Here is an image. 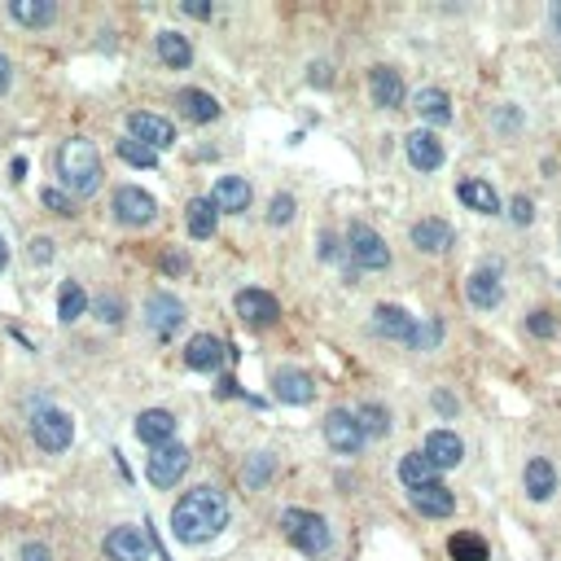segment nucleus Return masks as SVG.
Returning a JSON list of instances; mask_svg holds the SVG:
<instances>
[{
  "instance_id": "nucleus-34",
  "label": "nucleus",
  "mask_w": 561,
  "mask_h": 561,
  "mask_svg": "<svg viewBox=\"0 0 561 561\" xmlns=\"http://www.w3.org/2000/svg\"><path fill=\"white\" fill-rule=\"evenodd\" d=\"M356 421H360L365 439H382V434H391V417H386V408H382V404H360V408H356Z\"/></svg>"
},
{
  "instance_id": "nucleus-26",
  "label": "nucleus",
  "mask_w": 561,
  "mask_h": 561,
  "mask_svg": "<svg viewBox=\"0 0 561 561\" xmlns=\"http://www.w3.org/2000/svg\"><path fill=\"white\" fill-rule=\"evenodd\" d=\"M176 106H180V115L193 119V123H215V119H219V102H215L211 93H202V88H184V93L176 97Z\"/></svg>"
},
{
  "instance_id": "nucleus-29",
  "label": "nucleus",
  "mask_w": 561,
  "mask_h": 561,
  "mask_svg": "<svg viewBox=\"0 0 561 561\" xmlns=\"http://www.w3.org/2000/svg\"><path fill=\"white\" fill-rule=\"evenodd\" d=\"M461 202L469 206V211H478V215H496L500 211V193L487 184V180H461Z\"/></svg>"
},
{
  "instance_id": "nucleus-41",
  "label": "nucleus",
  "mask_w": 561,
  "mask_h": 561,
  "mask_svg": "<svg viewBox=\"0 0 561 561\" xmlns=\"http://www.w3.org/2000/svg\"><path fill=\"white\" fill-rule=\"evenodd\" d=\"M97 317L115 325V321H123V303L119 299H97Z\"/></svg>"
},
{
  "instance_id": "nucleus-8",
  "label": "nucleus",
  "mask_w": 561,
  "mask_h": 561,
  "mask_svg": "<svg viewBox=\"0 0 561 561\" xmlns=\"http://www.w3.org/2000/svg\"><path fill=\"white\" fill-rule=\"evenodd\" d=\"M128 136L132 141H141L145 150H167V145H176V128H171V119H163V115H150V110H136L132 119H128Z\"/></svg>"
},
{
  "instance_id": "nucleus-20",
  "label": "nucleus",
  "mask_w": 561,
  "mask_h": 561,
  "mask_svg": "<svg viewBox=\"0 0 561 561\" xmlns=\"http://www.w3.org/2000/svg\"><path fill=\"white\" fill-rule=\"evenodd\" d=\"M408 237H413V246H417L421 254H443V250H452V241H456L447 219H417Z\"/></svg>"
},
{
  "instance_id": "nucleus-49",
  "label": "nucleus",
  "mask_w": 561,
  "mask_h": 561,
  "mask_svg": "<svg viewBox=\"0 0 561 561\" xmlns=\"http://www.w3.org/2000/svg\"><path fill=\"white\" fill-rule=\"evenodd\" d=\"M434 404H439L443 413H456V404H452V395H434Z\"/></svg>"
},
{
  "instance_id": "nucleus-50",
  "label": "nucleus",
  "mask_w": 561,
  "mask_h": 561,
  "mask_svg": "<svg viewBox=\"0 0 561 561\" xmlns=\"http://www.w3.org/2000/svg\"><path fill=\"white\" fill-rule=\"evenodd\" d=\"M5 263H10V246H5V237H0V272H5Z\"/></svg>"
},
{
  "instance_id": "nucleus-45",
  "label": "nucleus",
  "mask_w": 561,
  "mask_h": 561,
  "mask_svg": "<svg viewBox=\"0 0 561 561\" xmlns=\"http://www.w3.org/2000/svg\"><path fill=\"white\" fill-rule=\"evenodd\" d=\"M312 84H321V88H330L334 84V75H330V67L325 62H312V75H308Z\"/></svg>"
},
{
  "instance_id": "nucleus-47",
  "label": "nucleus",
  "mask_w": 561,
  "mask_h": 561,
  "mask_svg": "<svg viewBox=\"0 0 561 561\" xmlns=\"http://www.w3.org/2000/svg\"><path fill=\"white\" fill-rule=\"evenodd\" d=\"M184 14H193V19H211V5H193V0H189Z\"/></svg>"
},
{
  "instance_id": "nucleus-23",
  "label": "nucleus",
  "mask_w": 561,
  "mask_h": 561,
  "mask_svg": "<svg viewBox=\"0 0 561 561\" xmlns=\"http://www.w3.org/2000/svg\"><path fill=\"white\" fill-rule=\"evenodd\" d=\"M465 295H469V303H474L478 312L500 308V299H504V290H500V272H496V267H478V272L469 276Z\"/></svg>"
},
{
  "instance_id": "nucleus-1",
  "label": "nucleus",
  "mask_w": 561,
  "mask_h": 561,
  "mask_svg": "<svg viewBox=\"0 0 561 561\" xmlns=\"http://www.w3.org/2000/svg\"><path fill=\"white\" fill-rule=\"evenodd\" d=\"M228 526V500L215 487H193L171 509V535L180 544H206Z\"/></svg>"
},
{
  "instance_id": "nucleus-7",
  "label": "nucleus",
  "mask_w": 561,
  "mask_h": 561,
  "mask_svg": "<svg viewBox=\"0 0 561 561\" xmlns=\"http://www.w3.org/2000/svg\"><path fill=\"white\" fill-rule=\"evenodd\" d=\"M154 215H158V202H154L145 189L123 184V189L115 193V219H119V224H128V228H145V224H154Z\"/></svg>"
},
{
  "instance_id": "nucleus-39",
  "label": "nucleus",
  "mask_w": 561,
  "mask_h": 561,
  "mask_svg": "<svg viewBox=\"0 0 561 561\" xmlns=\"http://www.w3.org/2000/svg\"><path fill=\"white\" fill-rule=\"evenodd\" d=\"M45 206H49V211H58V215H75V202H71L62 189H53V184L45 189Z\"/></svg>"
},
{
  "instance_id": "nucleus-3",
  "label": "nucleus",
  "mask_w": 561,
  "mask_h": 561,
  "mask_svg": "<svg viewBox=\"0 0 561 561\" xmlns=\"http://www.w3.org/2000/svg\"><path fill=\"white\" fill-rule=\"evenodd\" d=\"M280 530H286V539L308 557H321L334 544L330 539V522L321 513H308V509H286L280 513Z\"/></svg>"
},
{
  "instance_id": "nucleus-24",
  "label": "nucleus",
  "mask_w": 561,
  "mask_h": 561,
  "mask_svg": "<svg viewBox=\"0 0 561 561\" xmlns=\"http://www.w3.org/2000/svg\"><path fill=\"white\" fill-rule=\"evenodd\" d=\"M522 487H526V496H530L535 504H544V500H552V491H557V469H552V461H544V456H535V461H526V474H522Z\"/></svg>"
},
{
  "instance_id": "nucleus-15",
  "label": "nucleus",
  "mask_w": 561,
  "mask_h": 561,
  "mask_svg": "<svg viewBox=\"0 0 561 561\" xmlns=\"http://www.w3.org/2000/svg\"><path fill=\"white\" fill-rule=\"evenodd\" d=\"M106 557L110 561H150V539L136 526H115L106 535Z\"/></svg>"
},
{
  "instance_id": "nucleus-22",
  "label": "nucleus",
  "mask_w": 561,
  "mask_h": 561,
  "mask_svg": "<svg viewBox=\"0 0 561 561\" xmlns=\"http://www.w3.org/2000/svg\"><path fill=\"white\" fill-rule=\"evenodd\" d=\"M408 500H413V509L421 517H452V509H456V496L443 482H426V487L408 491Z\"/></svg>"
},
{
  "instance_id": "nucleus-38",
  "label": "nucleus",
  "mask_w": 561,
  "mask_h": 561,
  "mask_svg": "<svg viewBox=\"0 0 561 561\" xmlns=\"http://www.w3.org/2000/svg\"><path fill=\"white\" fill-rule=\"evenodd\" d=\"M439 334H443V325H439V321H426V330L417 325V334H413V347H417V351H430V347L439 343Z\"/></svg>"
},
{
  "instance_id": "nucleus-31",
  "label": "nucleus",
  "mask_w": 561,
  "mask_h": 561,
  "mask_svg": "<svg viewBox=\"0 0 561 561\" xmlns=\"http://www.w3.org/2000/svg\"><path fill=\"white\" fill-rule=\"evenodd\" d=\"M84 312H88V295L80 290V280H67L62 295H58V321L71 325V321H80Z\"/></svg>"
},
{
  "instance_id": "nucleus-46",
  "label": "nucleus",
  "mask_w": 561,
  "mask_h": 561,
  "mask_svg": "<svg viewBox=\"0 0 561 561\" xmlns=\"http://www.w3.org/2000/svg\"><path fill=\"white\" fill-rule=\"evenodd\" d=\"M10 80H14V67H10V58H5V53H0V93L10 88Z\"/></svg>"
},
{
  "instance_id": "nucleus-27",
  "label": "nucleus",
  "mask_w": 561,
  "mask_h": 561,
  "mask_svg": "<svg viewBox=\"0 0 561 561\" xmlns=\"http://www.w3.org/2000/svg\"><path fill=\"white\" fill-rule=\"evenodd\" d=\"M10 19L23 27H49L58 19L53 0H10Z\"/></svg>"
},
{
  "instance_id": "nucleus-36",
  "label": "nucleus",
  "mask_w": 561,
  "mask_h": 561,
  "mask_svg": "<svg viewBox=\"0 0 561 561\" xmlns=\"http://www.w3.org/2000/svg\"><path fill=\"white\" fill-rule=\"evenodd\" d=\"M295 219V198L290 193H276L267 206V224H290Z\"/></svg>"
},
{
  "instance_id": "nucleus-28",
  "label": "nucleus",
  "mask_w": 561,
  "mask_h": 561,
  "mask_svg": "<svg viewBox=\"0 0 561 561\" xmlns=\"http://www.w3.org/2000/svg\"><path fill=\"white\" fill-rule=\"evenodd\" d=\"M154 49H158L163 67H171V71H184L193 62V49H189V40L180 32H158L154 36Z\"/></svg>"
},
{
  "instance_id": "nucleus-44",
  "label": "nucleus",
  "mask_w": 561,
  "mask_h": 561,
  "mask_svg": "<svg viewBox=\"0 0 561 561\" xmlns=\"http://www.w3.org/2000/svg\"><path fill=\"white\" fill-rule=\"evenodd\" d=\"M32 259H36V263H49V259H53V241H49V237H36V241H32Z\"/></svg>"
},
{
  "instance_id": "nucleus-21",
  "label": "nucleus",
  "mask_w": 561,
  "mask_h": 561,
  "mask_svg": "<svg viewBox=\"0 0 561 561\" xmlns=\"http://www.w3.org/2000/svg\"><path fill=\"white\" fill-rule=\"evenodd\" d=\"M136 439L150 443V447H167L176 439V417L167 408H150L136 417Z\"/></svg>"
},
{
  "instance_id": "nucleus-9",
  "label": "nucleus",
  "mask_w": 561,
  "mask_h": 561,
  "mask_svg": "<svg viewBox=\"0 0 561 561\" xmlns=\"http://www.w3.org/2000/svg\"><path fill=\"white\" fill-rule=\"evenodd\" d=\"M145 325H150L158 338H171V334L184 325V303H180L176 295H167V290L150 295V299H145Z\"/></svg>"
},
{
  "instance_id": "nucleus-5",
  "label": "nucleus",
  "mask_w": 561,
  "mask_h": 561,
  "mask_svg": "<svg viewBox=\"0 0 561 561\" xmlns=\"http://www.w3.org/2000/svg\"><path fill=\"white\" fill-rule=\"evenodd\" d=\"M32 434H36V443H40L45 452H67L71 439H75V421H71L62 408H40V413L32 417Z\"/></svg>"
},
{
  "instance_id": "nucleus-10",
  "label": "nucleus",
  "mask_w": 561,
  "mask_h": 561,
  "mask_svg": "<svg viewBox=\"0 0 561 561\" xmlns=\"http://www.w3.org/2000/svg\"><path fill=\"white\" fill-rule=\"evenodd\" d=\"M325 443H330L334 452H343V456H356V452L365 447V430H360L356 413L334 408V413L325 417Z\"/></svg>"
},
{
  "instance_id": "nucleus-25",
  "label": "nucleus",
  "mask_w": 561,
  "mask_h": 561,
  "mask_svg": "<svg viewBox=\"0 0 561 561\" xmlns=\"http://www.w3.org/2000/svg\"><path fill=\"white\" fill-rule=\"evenodd\" d=\"M413 110L421 115V119H430V123H452V97L443 93V88H417L413 93Z\"/></svg>"
},
{
  "instance_id": "nucleus-18",
  "label": "nucleus",
  "mask_w": 561,
  "mask_h": 561,
  "mask_svg": "<svg viewBox=\"0 0 561 561\" xmlns=\"http://www.w3.org/2000/svg\"><path fill=\"white\" fill-rule=\"evenodd\" d=\"M250 184L241 180V176H219L215 180V189H211V206L215 211H228V215H241V211H250Z\"/></svg>"
},
{
  "instance_id": "nucleus-30",
  "label": "nucleus",
  "mask_w": 561,
  "mask_h": 561,
  "mask_svg": "<svg viewBox=\"0 0 561 561\" xmlns=\"http://www.w3.org/2000/svg\"><path fill=\"white\" fill-rule=\"evenodd\" d=\"M184 224H189V237L206 241V237H215L219 211L211 206V198H193V202H189V211H184Z\"/></svg>"
},
{
  "instance_id": "nucleus-17",
  "label": "nucleus",
  "mask_w": 561,
  "mask_h": 561,
  "mask_svg": "<svg viewBox=\"0 0 561 561\" xmlns=\"http://www.w3.org/2000/svg\"><path fill=\"white\" fill-rule=\"evenodd\" d=\"M224 343L215 338V334H193L189 338V347H184V365L193 369V373H215L219 365H224Z\"/></svg>"
},
{
  "instance_id": "nucleus-19",
  "label": "nucleus",
  "mask_w": 561,
  "mask_h": 561,
  "mask_svg": "<svg viewBox=\"0 0 561 561\" xmlns=\"http://www.w3.org/2000/svg\"><path fill=\"white\" fill-rule=\"evenodd\" d=\"M369 93H373V106L399 110V106H404V80H399V71L373 67V71H369Z\"/></svg>"
},
{
  "instance_id": "nucleus-32",
  "label": "nucleus",
  "mask_w": 561,
  "mask_h": 561,
  "mask_svg": "<svg viewBox=\"0 0 561 561\" xmlns=\"http://www.w3.org/2000/svg\"><path fill=\"white\" fill-rule=\"evenodd\" d=\"M399 478H404V487H408V491H417V487L434 482V465H430L421 452H408V456L399 461Z\"/></svg>"
},
{
  "instance_id": "nucleus-12",
  "label": "nucleus",
  "mask_w": 561,
  "mask_h": 561,
  "mask_svg": "<svg viewBox=\"0 0 561 561\" xmlns=\"http://www.w3.org/2000/svg\"><path fill=\"white\" fill-rule=\"evenodd\" d=\"M404 154H408V163L417 167V171H439L443 167V141L434 136V132H408L404 136Z\"/></svg>"
},
{
  "instance_id": "nucleus-48",
  "label": "nucleus",
  "mask_w": 561,
  "mask_h": 561,
  "mask_svg": "<svg viewBox=\"0 0 561 561\" xmlns=\"http://www.w3.org/2000/svg\"><path fill=\"white\" fill-rule=\"evenodd\" d=\"M163 267H167V272H184V259H180V254H167Z\"/></svg>"
},
{
  "instance_id": "nucleus-13",
  "label": "nucleus",
  "mask_w": 561,
  "mask_h": 561,
  "mask_svg": "<svg viewBox=\"0 0 561 561\" xmlns=\"http://www.w3.org/2000/svg\"><path fill=\"white\" fill-rule=\"evenodd\" d=\"M237 317L254 330H267L276 317H280V303L267 295V290H241L237 295Z\"/></svg>"
},
{
  "instance_id": "nucleus-37",
  "label": "nucleus",
  "mask_w": 561,
  "mask_h": 561,
  "mask_svg": "<svg viewBox=\"0 0 561 561\" xmlns=\"http://www.w3.org/2000/svg\"><path fill=\"white\" fill-rule=\"evenodd\" d=\"M267 474H272V456H267V452H259V456H250V469H246V482H250V487H263V482H267Z\"/></svg>"
},
{
  "instance_id": "nucleus-4",
  "label": "nucleus",
  "mask_w": 561,
  "mask_h": 561,
  "mask_svg": "<svg viewBox=\"0 0 561 561\" xmlns=\"http://www.w3.org/2000/svg\"><path fill=\"white\" fill-rule=\"evenodd\" d=\"M347 254H351V263H360V267H369V272L391 267V250H386V241H382L369 224H351V228H347Z\"/></svg>"
},
{
  "instance_id": "nucleus-11",
  "label": "nucleus",
  "mask_w": 561,
  "mask_h": 561,
  "mask_svg": "<svg viewBox=\"0 0 561 561\" xmlns=\"http://www.w3.org/2000/svg\"><path fill=\"white\" fill-rule=\"evenodd\" d=\"M272 395H276L280 404H312V399H317V382H312V373H303V369H280V373L272 378Z\"/></svg>"
},
{
  "instance_id": "nucleus-16",
  "label": "nucleus",
  "mask_w": 561,
  "mask_h": 561,
  "mask_svg": "<svg viewBox=\"0 0 561 561\" xmlns=\"http://www.w3.org/2000/svg\"><path fill=\"white\" fill-rule=\"evenodd\" d=\"M373 330L382 334V338H391V343H408L413 347V334H417V321L399 308V303H382L378 312H373Z\"/></svg>"
},
{
  "instance_id": "nucleus-2",
  "label": "nucleus",
  "mask_w": 561,
  "mask_h": 561,
  "mask_svg": "<svg viewBox=\"0 0 561 561\" xmlns=\"http://www.w3.org/2000/svg\"><path fill=\"white\" fill-rule=\"evenodd\" d=\"M58 176H62V184H67L71 193H80V198L97 193V189H102V154H97V145L84 141V136L62 141V150H58Z\"/></svg>"
},
{
  "instance_id": "nucleus-33",
  "label": "nucleus",
  "mask_w": 561,
  "mask_h": 561,
  "mask_svg": "<svg viewBox=\"0 0 561 561\" xmlns=\"http://www.w3.org/2000/svg\"><path fill=\"white\" fill-rule=\"evenodd\" d=\"M447 557L452 561H487V544L478 535H469V530H456L447 539Z\"/></svg>"
},
{
  "instance_id": "nucleus-43",
  "label": "nucleus",
  "mask_w": 561,
  "mask_h": 561,
  "mask_svg": "<svg viewBox=\"0 0 561 561\" xmlns=\"http://www.w3.org/2000/svg\"><path fill=\"white\" fill-rule=\"evenodd\" d=\"M23 561H53V552L40 539H32V544H23Z\"/></svg>"
},
{
  "instance_id": "nucleus-42",
  "label": "nucleus",
  "mask_w": 561,
  "mask_h": 561,
  "mask_svg": "<svg viewBox=\"0 0 561 561\" xmlns=\"http://www.w3.org/2000/svg\"><path fill=\"white\" fill-rule=\"evenodd\" d=\"M526 330H530L535 338H552V321H548V312H535V317L526 321Z\"/></svg>"
},
{
  "instance_id": "nucleus-40",
  "label": "nucleus",
  "mask_w": 561,
  "mask_h": 561,
  "mask_svg": "<svg viewBox=\"0 0 561 561\" xmlns=\"http://www.w3.org/2000/svg\"><path fill=\"white\" fill-rule=\"evenodd\" d=\"M509 219H513V224H530V219H535L530 198H513V202H509Z\"/></svg>"
},
{
  "instance_id": "nucleus-35",
  "label": "nucleus",
  "mask_w": 561,
  "mask_h": 561,
  "mask_svg": "<svg viewBox=\"0 0 561 561\" xmlns=\"http://www.w3.org/2000/svg\"><path fill=\"white\" fill-rule=\"evenodd\" d=\"M119 158H123V163H132V167H158V154H154V150H145V145H141V141H132V136H128V141H119Z\"/></svg>"
},
{
  "instance_id": "nucleus-51",
  "label": "nucleus",
  "mask_w": 561,
  "mask_h": 561,
  "mask_svg": "<svg viewBox=\"0 0 561 561\" xmlns=\"http://www.w3.org/2000/svg\"><path fill=\"white\" fill-rule=\"evenodd\" d=\"M552 27H557V36H561V5H552Z\"/></svg>"
},
{
  "instance_id": "nucleus-6",
  "label": "nucleus",
  "mask_w": 561,
  "mask_h": 561,
  "mask_svg": "<svg viewBox=\"0 0 561 561\" xmlns=\"http://www.w3.org/2000/svg\"><path fill=\"white\" fill-rule=\"evenodd\" d=\"M145 474H150L154 487H176L189 474V447H180V443L154 447V456L145 461Z\"/></svg>"
},
{
  "instance_id": "nucleus-14",
  "label": "nucleus",
  "mask_w": 561,
  "mask_h": 561,
  "mask_svg": "<svg viewBox=\"0 0 561 561\" xmlns=\"http://www.w3.org/2000/svg\"><path fill=\"white\" fill-rule=\"evenodd\" d=\"M421 456H426L434 469H456V465L465 461V443H461L452 430H430Z\"/></svg>"
}]
</instances>
